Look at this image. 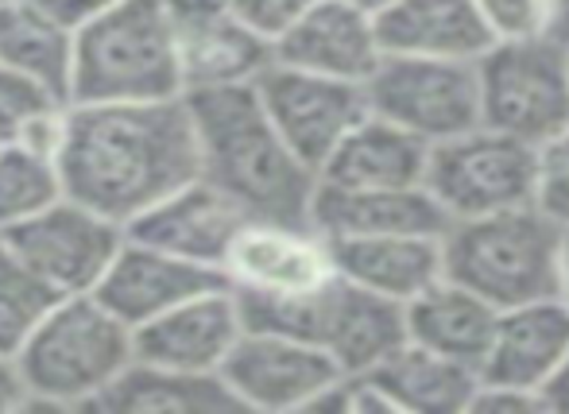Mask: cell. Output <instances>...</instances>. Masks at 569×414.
Listing matches in <instances>:
<instances>
[{
	"label": "cell",
	"instance_id": "e575fe53",
	"mask_svg": "<svg viewBox=\"0 0 569 414\" xmlns=\"http://www.w3.org/2000/svg\"><path fill=\"white\" fill-rule=\"evenodd\" d=\"M47 8H51L54 16H59L62 23H70V28H82V23L98 20V16H106L109 8L124 4V0H43Z\"/></svg>",
	"mask_w": 569,
	"mask_h": 414
},
{
	"label": "cell",
	"instance_id": "d4e9b609",
	"mask_svg": "<svg viewBox=\"0 0 569 414\" xmlns=\"http://www.w3.org/2000/svg\"><path fill=\"white\" fill-rule=\"evenodd\" d=\"M396 414H469L477 395V368L457 364L450 356L403 341L380 364L365 372Z\"/></svg>",
	"mask_w": 569,
	"mask_h": 414
},
{
	"label": "cell",
	"instance_id": "836d02e7",
	"mask_svg": "<svg viewBox=\"0 0 569 414\" xmlns=\"http://www.w3.org/2000/svg\"><path fill=\"white\" fill-rule=\"evenodd\" d=\"M469 414H547V403L539 392H527V387L477 384Z\"/></svg>",
	"mask_w": 569,
	"mask_h": 414
},
{
	"label": "cell",
	"instance_id": "3957f363",
	"mask_svg": "<svg viewBox=\"0 0 569 414\" xmlns=\"http://www.w3.org/2000/svg\"><path fill=\"white\" fill-rule=\"evenodd\" d=\"M28 407H86L113 387L132 353V330L93 294L54 299L16 349Z\"/></svg>",
	"mask_w": 569,
	"mask_h": 414
},
{
	"label": "cell",
	"instance_id": "4316f807",
	"mask_svg": "<svg viewBox=\"0 0 569 414\" xmlns=\"http://www.w3.org/2000/svg\"><path fill=\"white\" fill-rule=\"evenodd\" d=\"M93 411L109 414H237V400L221 376H190V372L159 368L132 361L113 380Z\"/></svg>",
	"mask_w": 569,
	"mask_h": 414
},
{
	"label": "cell",
	"instance_id": "6da1fadb",
	"mask_svg": "<svg viewBox=\"0 0 569 414\" xmlns=\"http://www.w3.org/2000/svg\"><path fill=\"white\" fill-rule=\"evenodd\" d=\"M59 174L62 194L128 229L140 213L198 179L187 98L70 101Z\"/></svg>",
	"mask_w": 569,
	"mask_h": 414
},
{
	"label": "cell",
	"instance_id": "484cf974",
	"mask_svg": "<svg viewBox=\"0 0 569 414\" xmlns=\"http://www.w3.org/2000/svg\"><path fill=\"white\" fill-rule=\"evenodd\" d=\"M0 67L36 78L70 101L74 28L62 23L43 0H0Z\"/></svg>",
	"mask_w": 569,
	"mask_h": 414
},
{
	"label": "cell",
	"instance_id": "f1b7e54d",
	"mask_svg": "<svg viewBox=\"0 0 569 414\" xmlns=\"http://www.w3.org/2000/svg\"><path fill=\"white\" fill-rule=\"evenodd\" d=\"M62 198L59 163L20 143H0V233Z\"/></svg>",
	"mask_w": 569,
	"mask_h": 414
},
{
	"label": "cell",
	"instance_id": "ac0fdd59",
	"mask_svg": "<svg viewBox=\"0 0 569 414\" xmlns=\"http://www.w3.org/2000/svg\"><path fill=\"white\" fill-rule=\"evenodd\" d=\"M244 221L248 213L232 198H226L206 179H190L187 186H179L163 202L151 205L148 213H140L124 233L151 244V249H163L171 256L194 260V264L221 272L232 236L240 233Z\"/></svg>",
	"mask_w": 569,
	"mask_h": 414
},
{
	"label": "cell",
	"instance_id": "d590c367",
	"mask_svg": "<svg viewBox=\"0 0 569 414\" xmlns=\"http://www.w3.org/2000/svg\"><path fill=\"white\" fill-rule=\"evenodd\" d=\"M12 411H28V392H23L16 361L0 353V414H12Z\"/></svg>",
	"mask_w": 569,
	"mask_h": 414
},
{
	"label": "cell",
	"instance_id": "1f68e13d",
	"mask_svg": "<svg viewBox=\"0 0 569 414\" xmlns=\"http://www.w3.org/2000/svg\"><path fill=\"white\" fill-rule=\"evenodd\" d=\"M492 39H531L547 36L555 0H472Z\"/></svg>",
	"mask_w": 569,
	"mask_h": 414
},
{
	"label": "cell",
	"instance_id": "d6986e66",
	"mask_svg": "<svg viewBox=\"0 0 569 414\" xmlns=\"http://www.w3.org/2000/svg\"><path fill=\"white\" fill-rule=\"evenodd\" d=\"M569 353V306L558 294L500 310L492 341L480 361V384L539 392Z\"/></svg>",
	"mask_w": 569,
	"mask_h": 414
},
{
	"label": "cell",
	"instance_id": "74e56055",
	"mask_svg": "<svg viewBox=\"0 0 569 414\" xmlns=\"http://www.w3.org/2000/svg\"><path fill=\"white\" fill-rule=\"evenodd\" d=\"M547 36L555 39V43H562L566 51H569V0H555V12H550Z\"/></svg>",
	"mask_w": 569,
	"mask_h": 414
},
{
	"label": "cell",
	"instance_id": "52a82bcc",
	"mask_svg": "<svg viewBox=\"0 0 569 414\" xmlns=\"http://www.w3.org/2000/svg\"><path fill=\"white\" fill-rule=\"evenodd\" d=\"M480 124L542 148L569 129V51L550 36L496 39L477 59Z\"/></svg>",
	"mask_w": 569,
	"mask_h": 414
},
{
	"label": "cell",
	"instance_id": "277c9868",
	"mask_svg": "<svg viewBox=\"0 0 569 414\" xmlns=\"http://www.w3.org/2000/svg\"><path fill=\"white\" fill-rule=\"evenodd\" d=\"M562 229L535 205L450 221L442 233V275L469 286L496 310L558 294Z\"/></svg>",
	"mask_w": 569,
	"mask_h": 414
},
{
	"label": "cell",
	"instance_id": "2e32d148",
	"mask_svg": "<svg viewBox=\"0 0 569 414\" xmlns=\"http://www.w3.org/2000/svg\"><path fill=\"white\" fill-rule=\"evenodd\" d=\"M213 286H229V279L218 267L194 264V260L171 256L163 249H151V244L136 241L124 233L117 256L109 260L106 275L93 286V299L101 306H109L128 330L151 322L163 310L179 306V302L194 299Z\"/></svg>",
	"mask_w": 569,
	"mask_h": 414
},
{
	"label": "cell",
	"instance_id": "f546056e",
	"mask_svg": "<svg viewBox=\"0 0 569 414\" xmlns=\"http://www.w3.org/2000/svg\"><path fill=\"white\" fill-rule=\"evenodd\" d=\"M51 302H54V294L8 252L4 241H0V353L16 356V349L36 330V322L43 317V310L51 306Z\"/></svg>",
	"mask_w": 569,
	"mask_h": 414
},
{
	"label": "cell",
	"instance_id": "ffe728a7",
	"mask_svg": "<svg viewBox=\"0 0 569 414\" xmlns=\"http://www.w3.org/2000/svg\"><path fill=\"white\" fill-rule=\"evenodd\" d=\"M310 225L326 241L345 236H388V233H422L442 236L450 218L430 198L427 186L399 190H349V186H315L310 202Z\"/></svg>",
	"mask_w": 569,
	"mask_h": 414
},
{
	"label": "cell",
	"instance_id": "cb8c5ba5",
	"mask_svg": "<svg viewBox=\"0 0 569 414\" xmlns=\"http://www.w3.org/2000/svg\"><path fill=\"white\" fill-rule=\"evenodd\" d=\"M427 155H430V143H422L411 132L368 113L333 148V155L318 171V182H326V186H349V190L422 186Z\"/></svg>",
	"mask_w": 569,
	"mask_h": 414
},
{
	"label": "cell",
	"instance_id": "5bb4252c",
	"mask_svg": "<svg viewBox=\"0 0 569 414\" xmlns=\"http://www.w3.org/2000/svg\"><path fill=\"white\" fill-rule=\"evenodd\" d=\"M244 333V310L232 286H213L179 306L163 310L132 330V353L143 364L190 372V376H221V364Z\"/></svg>",
	"mask_w": 569,
	"mask_h": 414
},
{
	"label": "cell",
	"instance_id": "8fae6325",
	"mask_svg": "<svg viewBox=\"0 0 569 414\" xmlns=\"http://www.w3.org/2000/svg\"><path fill=\"white\" fill-rule=\"evenodd\" d=\"M252 82L268 121L315 174L333 155V148L368 117V98L360 82L310 74V70L283 67L276 59Z\"/></svg>",
	"mask_w": 569,
	"mask_h": 414
},
{
	"label": "cell",
	"instance_id": "f35d334b",
	"mask_svg": "<svg viewBox=\"0 0 569 414\" xmlns=\"http://www.w3.org/2000/svg\"><path fill=\"white\" fill-rule=\"evenodd\" d=\"M558 299L569 306V229L558 236Z\"/></svg>",
	"mask_w": 569,
	"mask_h": 414
},
{
	"label": "cell",
	"instance_id": "8992f818",
	"mask_svg": "<svg viewBox=\"0 0 569 414\" xmlns=\"http://www.w3.org/2000/svg\"><path fill=\"white\" fill-rule=\"evenodd\" d=\"M240 310H244V325L318 345L345 376L368 372L407 341L403 306L341 275L295 299H240Z\"/></svg>",
	"mask_w": 569,
	"mask_h": 414
},
{
	"label": "cell",
	"instance_id": "7c38bea8",
	"mask_svg": "<svg viewBox=\"0 0 569 414\" xmlns=\"http://www.w3.org/2000/svg\"><path fill=\"white\" fill-rule=\"evenodd\" d=\"M345 376L318 345L276 330L244 325L221 364V380L240 411H315V403Z\"/></svg>",
	"mask_w": 569,
	"mask_h": 414
},
{
	"label": "cell",
	"instance_id": "9a60e30c",
	"mask_svg": "<svg viewBox=\"0 0 569 414\" xmlns=\"http://www.w3.org/2000/svg\"><path fill=\"white\" fill-rule=\"evenodd\" d=\"M171 23L182 93L210 85L252 82L271 62V43L226 8V0H163Z\"/></svg>",
	"mask_w": 569,
	"mask_h": 414
},
{
	"label": "cell",
	"instance_id": "ab89813d",
	"mask_svg": "<svg viewBox=\"0 0 569 414\" xmlns=\"http://www.w3.org/2000/svg\"><path fill=\"white\" fill-rule=\"evenodd\" d=\"M352 4H360V8H365V12H383V8H391V4H396V0H352Z\"/></svg>",
	"mask_w": 569,
	"mask_h": 414
},
{
	"label": "cell",
	"instance_id": "ba28073f",
	"mask_svg": "<svg viewBox=\"0 0 569 414\" xmlns=\"http://www.w3.org/2000/svg\"><path fill=\"white\" fill-rule=\"evenodd\" d=\"M535 179H539L535 143L477 124L461 137L430 143L422 186L450 221H469L535 205Z\"/></svg>",
	"mask_w": 569,
	"mask_h": 414
},
{
	"label": "cell",
	"instance_id": "4fadbf2b",
	"mask_svg": "<svg viewBox=\"0 0 569 414\" xmlns=\"http://www.w3.org/2000/svg\"><path fill=\"white\" fill-rule=\"evenodd\" d=\"M221 272L240 299H295L326 286L338 267L330 241L315 225L248 218L232 236Z\"/></svg>",
	"mask_w": 569,
	"mask_h": 414
},
{
	"label": "cell",
	"instance_id": "d6a6232c",
	"mask_svg": "<svg viewBox=\"0 0 569 414\" xmlns=\"http://www.w3.org/2000/svg\"><path fill=\"white\" fill-rule=\"evenodd\" d=\"M226 8L248 31H256L263 43H276L307 12L310 0H226Z\"/></svg>",
	"mask_w": 569,
	"mask_h": 414
},
{
	"label": "cell",
	"instance_id": "30bf717a",
	"mask_svg": "<svg viewBox=\"0 0 569 414\" xmlns=\"http://www.w3.org/2000/svg\"><path fill=\"white\" fill-rule=\"evenodd\" d=\"M0 241L54 299H67V294H90L98 286L124 241V229L62 194L36 218L4 229Z\"/></svg>",
	"mask_w": 569,
	"mask_h": 414
},
{
	"label": "cell",
	"instance_id": "7a4b0ae2",
	"mask_svg": "<svg viewBox=\"0 0 569 414\" xmlns=\"http://www.w3.org/2000/svg\"><path fill=\"white\" fill-rule=\"evenodd\" d=\"M198 143V179L232 198L248 218L310 225L318 174L268 121L256 82L182 93Z\"/></svg>",
	"mask_w": 569,
	"mask_h": 414
},
{
	"label": "cell",
	"instance_id": "e0dca14e",
	"mask_svg": "<svg viewBox=\"0 0 569 414\" xmlns=\"http://www.w3.org/2000/svg\"><path fill=\"white\" fill-rule=\"evenodd\" d=\"M271 59L365 85L383 59L376 16L352 0H310L307 12L271 43Z\"/></svg>",
	"mask_w": 569,
	"mask_h": 414
},
{
	"label": "cell",
	"instance_id": "8d00e7d4",
	"mask_svg": "<svg viewBox=\"0 0 569 414\" xmlns=\"http://www.w3.org/2000/svg\"><path fill=\"white\" fill-rule=\"evenodd\" d=\"M542 403H547V414H569V353L550 376V384L542 387Z\"/></svg>",
	"mask_w": 569,
	"mask_h": 414
},
{
	"label": "cell",
	"instance_id": "5b68a950",
	"mask_svg": "<svg viewBox=\"0 0 569 414\" xmlns=\"http://www.w3.org/2000/svg\"><path fill=\"white\" fill-rule=\"evenodd\" d=\"M182 98L163 0H124L74 31L70 101Z\"/></svg>",
	"mask_w": 569,
	"mask_h": 414
},
{
	"label": "cell",
	"instance_id": "4dcf8cb0",
	"mask_svg": "<svg viewBox=\"0 0 569 414\" xmlns=\"http://www.w3.org/2000/svg\"><path fill=\"white\" fill-rule=\"evenodd\" d=\"M535 210L547 213L558 229H569V129L539 148Z\"/></svg>",
	"mask_w": 569,
	"mask_h": 414
},
{
	"label": "cell",
	"instance_id": "603a6c76",
	"mask_svg": "<svg viewBox=\"0 0 569 414\" xmlns=\"http://www.w3.org/2000/svg\"><path fill=\"white\" fill-rule=\"evenodd\" d=\"M496 317L500 310L472 294L469 286L453 283V279H438L427 291H419L411 302H403V330L407 341L435 353L450 356L457 364H469L480 376V361L492 341Z\"/></svg>",
	"mask_w": 569,
	"mask_h": 414
},
{
	"label": "cell",
	"instance_id": "44dd1931",
	"mask_svg": "<svg viewBox=\"0 0 569 414\" xmlns=\"http://www.w3.org/2000/svg\"><path fill=\"white\" fill-rule=\"evenodd\" d=\"M383 54L477 62L496 43L472 0H396L376 12Z\"/></svg>",
	"mask_w": 569,
	"mask_h": 414
},
{
	"label": "cell",
	"instance_id": "9c48e42d",
	"mask_svg": "<svg viewBox=\"0 0 569 414\" xmlns=\"http://www.w3.org/2000/svg\"><path fill=\"white\" fill-rule=\"evenodd\" d=\"M368 113L422 143H442L480 124L477 62L383 54L365 82Z\"/></svg>",
	"mask_w": 569,
	"mask_h": 414
},
{
	"label": "cell",
	"instance_id": "83f0119b",
	"mask_svg": "<svg viewBox=\"0 0 569 414\" xmlns=\"http://www.w3.org/2000/svg\"><path fill=\"white\" fill-rule=\"evenodd\" d=\"M67 105V98L39 85L36 78L0 67V143H20L28 151L59 159Z\"/></svg>",
	"mask_w": 569,
	"mask_h": 414
},
{
	"label": "cell",
	"instance_id": "7402d4cb",
	"mask_svg": "<svg viewBox=\"0 0 569 414\" xmlns=\"http://www.w3.org/2000/svg\"><path fill=\"white\" fill-rule=\"evenodd\" d=\"M330 252L341 279L383 294L399 306L442 279V236H345V241H330Z\"/></svg>",
	"mask_w": 569,
	"mask_h": 414
}]
</instances>
